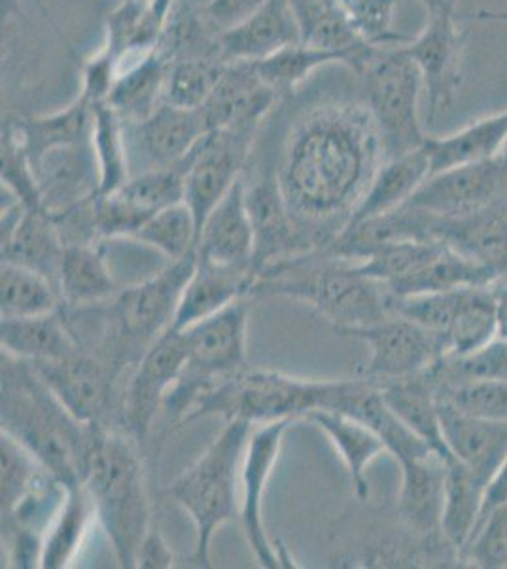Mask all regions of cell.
<instances>
[{
    "mask_svg": "<svg viewBox=\"0 0 507 569\" xmlns=\"http://www.w3.org/2000/svg\"><path fill=\"white\" fill-rule=\"evenodd\" d=\"M383 160L366 104H324L292 128L276 177L290 213L313 249L347 228Z\"/></svg>",
    "mask_w": 507,
    "mask_h": 569,
    "instance_id": "cell-1",
    "label": "cell"
},
{
    "mask_svg": "<svg viewBox=\"0 0 507 569\" xmlns=\"http://www.w3.org/2000/svg\"><path fill=\"white\" fill-rule=\"evenodd\" d=\"M2 431L64 485L84 479L93 426L77 420L31 362L2 353Z\"/></svg>",
    "mask_w": 507,
    "mask_h": 569,
    "instance_id": "cell-2",
    "label": "cell"
},
{
    "mask_svg": "<svg viewBox=\"0 0 507 569\" xmlns=\"http://www.w3.org/2000/svg\"><path fill=\"white\" fill-rule=\"evenodd\" d=\"M82 482L93 499L97 520L109 537L118 566L136 568L142 539L154 525L136 440L118 429L93 426Z\"/></svg>",
    "mask_w": 507,
    "mask_h": 569,
    "instance_id": "cell-3",
    "label": "cell"
},
{
    "mask_svg": "<svg viewBox=\"0 0 507 569\" xmlns=\"http://www.w3.org/2000/svg\"><path fill=\"white\" fill-rule=\"evenodd\" d=\"M252 295L303 300L329 319L337 332L377 323L392 313L385 283L359 276L353 262L335 259L322 249L265 268Z\"/></svg>",
    "mask_w": 507,
    "mask_h": 569,
    "instance_id": "cell-4",
    "label": "cell"
},
{
    "mask_svg": "<svg viewBox=\"0 0 507 569\" xmlns=\"http://www.w3.org/2000/svg\"><path fill=\"white\" fill-rule=\"evenodd\" d=\"M358 383L354 380H305L273 370L246 369L203 395L187 421L220 416L225 421L262 426L278 420L307 418L315 410H341ZM182 423V426H184Z\"/></svg>",
    "mask_w": 507,
    "mask_h": 569,
    "instance_id": "cell-5",
    "label": "cell"
},
{
    "mask_svg": "<svg viewBox=\"0 0 507 569\" xmlns=\"http://www.w3.org/2000/svg\"><path fill=\"white\" fill-rule=\"evenodd\" d=\"M252 429L251 421H225L200 460L168 488L169 498L190 515L195 526V547L187 558L192 568H212V537L220 526L239 518V482Z\"/></svg>",
    "mask_w": 507,
    "mask_h": 569,
    "instance_id": "cell-6",
    "label": "cell"
},
{
    "mask_svg": "<svg viewBox=\"0 0 507 569\" xmlns=\"http://www.w3.org/2000/svg\"><path fill=\"white\" fill-rule=\"evenodd\" d=\"M251 306L241 298L232 306L182 330L187 357L179 380L163 402L168 420L182 426L203 395L249 367L246 335Z\"/></svg>",
    "mask_w": 507,
    "mask_h": 569,
    "instance_id": "cell-7",
    "label": "cell"
},
{
    "mask_svg": "<svg viewBox=\"0 0 507 569\" xmlns=\"http://www.w3.org/2000/svg\"><path fill=\"white\" fill-rule=\"evenodd\" d=\"M366 109L372 117L385 160L420 149L428 133L420 123L423 74L404 44L381 48L372 63L359 72Z\"/></svg>",
    "mask_w": 507,
    "mask_h": 569,
    "instance_id": "cell-8",
    "label": "cell"
},
{
    "mask_svg": "<svg viewBox=\"0 0 507 569\" xmlns=\"http://www.w3.org/2000/svg\"><path fill=\"white\" fill-rule=\"evenodd\" d=\"M197 264V251L184 259L171 260L161 272L142 283L118 291L109 306L123 367L131 372L144 351L173 327L174 316L187 281Z\"/></svg>",
    "mask_w": 507,
    "mask_h": 569,
    "instance_id": "cell-9",
    "label": "cell"
},
{
    "mask_svg": "<svg viewBox=\"0 0 507 569\" xmlns=\"http://www.w3.org/2000/svg\"><path fill=\"white\" fill-rule=\"evenodd\" d=\"M190 154L168 168L141 171L129 177L114 192L97 196L93 201L97 238H133L154 214L184 201Z\"/></svg>",
    "mask_w": 507,
    "mask_h": 569,
    "instance_id": "cell-10",
    "label": "cell"
},
{
    "mask_svg": "<svg viewBox=\"0 0 507 569\" xmlns=\"http://www.w3.org/2000/svg\"><path fill=\"white\" fill-rule=\"evenodd\" d=\"M369 346V359L359 376L375 383L423 375L447 356V340L409 319L391 313L377 323L341 330Z\"/></svg>",
    "mask_w": 507,
    "mask_h": 569,
    "instance_id": "cell-11",
    "label": "cell"
},
{
    "mask_svg": "<svg viewBox=\"0 0 507 569\" xmlns=\"http://www.w3.org/2000/svg\"><path fill=\"white\" fill-rule=\"evenodd\" d=\"M187 343L182 330L169 329L144 351L131 370L120 399V426L136 442L149 437L155 416L186 362Z\"/></svg>",
    "mask_w": 507,
    "mask_h": 569,
    "instance_id": "cell-12",
    "label": "cell"
},
{
    "mask_svg": "<svg viewBox=\"0 0 507 569\" xmlns=\"http://www.w3.org/2000/svg\"><path fill=\"white\" fill-rule=\"evenodd\" d=\"M507 198V162L501 156L485 162L445 169L428 177L407 206L434 219H460L500 206Z\"/></svg>",
    "mask_w": 507,
    "mask_h": 569,
    "instance_id": "cell-13",
    "label": "cell"
},
{
    "mask_svg": "<svg viewBox=\"0 0 507 569\" xmlns=\"http://www.w3.org/2000/svg\"><path fill=\"white\" fill-rule=\"evenodd\" d=\"M31 365L77 420L109 427L112 416L120 415L122 395L116 391L120 375L95 353L80 348L61 361Z\"/></svg>",
    "mask_w": 507,
    "mask_h": 569,
    "instance_id": "cell-14",
    "label": "cell"
},
{
    "mask_svg": "<svg viewBox=\"0 0 507 569\" xmlns=\"http://www.w3.org/2000/svg\"><path fill=\"white\" fill-rule=\"evenodd\" d=\"M464 46L466 31L458 27L456 8L428 13L423 31L404 44L423 74L430 122L449 109L463 86Z\"/></svg>",
    "mask_w": 507,
    "mask_h": 569,
    "instance_id": "cell-15",
    "label": "cell"
},
{
    "mask_svg": "<svg viewBox=\"0 0 507 569\" xmlns=\"http://www.w3.org/2000/svg\"><path fill=\"white\" fill-rule=\"evenodd\" d=\"M256 130L212 131L192 150L186 169L184 201L197 228L244 176Z\"/></svg>",
    "mask_w": 507,
    "mask_h": 569,
    "instance_id": "cell-16",
    "label": "cell"
},
{
    "mask_svg": "<svg viewBox=\"0 0 507 569\" xmlns=\"http://www.w3.org/2000/svg\"><path fill=\"white\" fill-rule=\"evenodd\" d=\"M292 420L271 421L254 426L244 452L241 469V509L239 520L243 526L246 543L262 568H281L284 558L270 541L264 525V496L271 472L278 460L283 437Z\"/></svg>",
    "mask_w": 507,
    "mask_h": 569,
    "instance_id": "cell-17",
    "label": "cell"
},
{
    "mask_svg": "<svg viewBox=\"0 0 507 569\" xmlns=\"http://www.w3.org/2000/svg\"><path fill=\"white\" fill-rule=\"evenodd\" d=\"M244 196L256 240L254 268L257 276L276 262L315 251L290 213L276 168L267 166L251 177L244 173Z\"/></svg>",
    "mask_w": 507,
    "mask_h": 569,
    "instance_id": "cell-18",
    "label": "cell"
},
{
    "mask_svg": "<svg viewBox=\"0 0 507 569\" xmlns=\"http://www.w3.org/2000/svg\"><path fill=\"white\" fill-rule=\"evenodd\" d=\"M32 173L39 188L40 206L55 217L69 213L101 192L95 150L90 141L48 150L32 160Z\"/></svg>",
    "mask_w": 507,
    "mask_h": 569,
    "instance_id": "cell-19",
    "label": "cell"
},
{
    "mask_svg": "<svg viewBox=\"0 0 507 569\" xmlns=\"http://www.w3.org/2000/svg\"><path fill=\"white\" fill-rule=\"evenodd\" d=\"M63 252V236L52 214L42 208H27L16 196L7 206L2 203V260L42 273L59 291Z\"/></svg>",
    "mask_w": 507,
    "mask_h": 569,
    "instance_id": "cell-20",
    "label": "cell"
},
{
    "mask_svg": "<svg viewBox=\"0 0 507 569\" xmlns=\"http://www.w3.org/2000/svg\"><path fill=\"white\" fill-rule=\"evenodd\" d=\"M281 99L260 78L252 61L227 63L219 86L201 107L206 130H257L273 104Z\"/></svg>",
    "mask_w": 507,
    "mask_h": 569,
    "instance_id": "cell-21",
    "label": "cell"
},
{
    "mask_svg": "<svg viewBox=\"0 0 507 569\" xmlns=\"http://www.w3.org/2000/svg\"><path fill=\"white\" fill-rule=\"evenodd\" d=\"M257 272L252 266L220 264L197 254V264L187 281L173 330H186L254 292Z\"/></svg>",
    "mask_w": 507,
    "mask_h": 569,
    "instance_id": "cell-22",
    "label": "cell"
},
{
    "mask_svg": "<svg viewBox=\"0 0 507 569\" xmlns=\"http://www.w3.org/2000/svg\"><path fill=\"white\" fill-rule=\"evenodd\" d=\"M447 461L449 460H444L439 453L432 452L399 463L402 486L398 493V515L407 530L423 541H444L442 512Z\"/></svg>",
    "mask_w": 507,
    "mask_h": 569,
    "instance_id": "cell-23",
    "label": "cell"
},
{
    "mask_svg": "<svg viewBox=\"0 0 507 569\" xmlns=\"http://www.w3.org/2000/svg\"><path fill=\"white\" fill-rule=\"evenodd\" d=\"M302 40V27L290 0H265L249 20L220 34L219 50L225 63L260 61Z\"/></svg>",
    "mask_w": 507,
    "mask_h": 569,
    "instance_id": "cell-24",
    "label": "cell"
},
{
    "mask_svg": "<svg viewBox=\"0 0 507 569\" xmlns=\"http://www.w3.org/2000/svg\"><path fill=\"white\" fill-rule=\"evenodd\" d=\"M445 445L450 456L476 472L483 480H490L507 456V421H493L464 415L453 405L437 397Z\"/></svg>",
    "mask_w": 507,
    "mask_h": 569,
    "instance_id": "cell-25",
    "label": "cell"
},
{
    "mask_svg": "<svg viewBox=\"0 0 507 569\" xmlns=\"http://www.w3.org/2000/svg\"><path fill=\"white\" fill-rule=\"evenodd\" d=\"M254 247L256 240L246 208L243 176L206 217L201 228L197 254L220 264L254 268Z\"/></svg>",
    "mask_w": 507,
    "mask_h": 569,
    "instance_id": "cell-26",
    "label": "cell"
},
{
    "mask_svg": "<svg viewBox=\"0 0 507 569\" xmlns=\"http://www.w3.org/2000/svg\"><path fill=\"white\" fill-rule=\"evenodd\" d=\"M139 147L149 168H168L179 163L209 136L200 109H182L163 103L144 122L133 123ZM144 169V171H146Z\"/></svg>",
    "mask_w": 507,
    "mask_h": 569,
    "instance_id": "cell-27",
    "label": "cell"
},
{
    "mask_svg": "<svg viewBox=\"0 0 507 569\" xmlns=\"http://www.w3.org/2000/svg\"><path fill=\"white\" fill-rule=\"evenodd\" d=\"M437 238L501 278L507 272V213L504 203L460 219H437Z\"/></svg>",
    "mask_w": 507,
    "mask_h": 569,
    "instance_id": "cell-28",
    "label": "cell"
},
{
    "mask_svg": "<svg viewBox=\"0 0 507 569\" xmlns=\"http://www.w3.org/2000/svg\"><path fill=\"white\" fill-rule=\"evenodd\" d=\"M2 353L29 362L61 361L80 350L63 310L0 321Z\"/></svg>",
    "mask_w": 507,
    "mask_h": 569,
    "instance_id": "cell-29",
    "label": "cell"
},
{
    "mask_svg": "<svg viewBox=\"0 0 507 569\" xmlns=\"http://www.w3.org/2000/svg\"><path fill=\"white\" fill-rule=\"evenodd\" d=\"M428 177L430 160L424 144L407 154L383 160L367 187L366 194L359 200L358 208L354 209L347 227L402 208L412 200V196Z\"/></svg>",
    "mask_w": 507,
    "mask_h": 569,
    "instance_id": "cell-30",
    "label": "cell"
},
{
    "mask_svg": "<svg viewBox=\"0 0 507 569\" xmlns=\"http://www.w3.org/2000/svg\"><path fill=\"white\" fill-rule=\"evenodd\" d=\"M169 66L171 61L158 48L142 53L131 66L120 69L107 103L128 126L144 122L163 104Z\"/></svg>",
    "mask_w": 507,
    "mask_h": 569,
    "instance_id": "cell-31",
    "label": "cell"
},
{
    "mask_svg": "<svg viewBox=\"0 0 507 569\" xmlns=\"http://www.w3.org/2000/svg\"><path fill=\"white\" fill-rule=\"evenodd\" d=\"M507 144V110L479 118L463 130L444 137H426L424 150L430 160V176L445 169L485 162L501 156Z\"/></svg>",
    "mask_w": 507,
    "mask_h": 569,
    "instance_id": "cell-32",
    "label": "cell"
},
{
    "mask_svg": "<svg viewBox=\"0 0 507 569\" xmlns=\"http://www.w3.org/2000/svg\"><path fill=\"white\" fill-rule=\"evenodd\" d=\"M377 386L392 412L398 416L418 439H423L444 460L453 458L445 445L436 388L426 372Z\"/></svg>",
    "mask_w": 507,
    "mask_h": 569,
    "instance_id": "cell-33",
    "label": "cell"
},
{
    "mask_svg": "<svg viewBox=\"0 0 507 569\" xmlns=\"http://www.w3.org/2000/svg\"><path fill=\"white\" fill-rule=\"evenodd\" d=\"M322 429L329 442L337 448L341 460L347 467L348 477L353 482V490L359 501L369 498L366 471L373 460L386 452L385 442L379 435L367 427L364 421L337 410H315L305 418Z\"/></svg>",
    "mask_w": 507,
    "mask_h": 569,
    "instance_id": "cell-34",
    "label": "cell"
},
{
    "mask_svg": "<svg viewBox=\"0 0 507 569\" xmlns=\"http://www.w3.org/2000/svg\"><path fill=\"white\" fill-rule=\"evenodd\" d=\"M485 490L487 480L477 477L476 472L469 471L456 458L447 461L442 537L445 545L455 550L458 562L481 518Z\"/></svg>",
    "mask_w": 507,
    "mask_h": 569,
    "instance_id": "cell-35",
    "label": "cell"
},
{
    "mask_svg": "<svg viewBox=\"0 0 507 569\" xmlns=\"http://www.w3.org/2000/svg\"><path fill=\"white\" fill-rule=\"evenodd\" d=\"M95 243H67L61 270L59 295L67 308L99 305L116 297V281L110 273L103 246Z\"/></svg>",
    "mask_w": 507,
    "mask_h": 569,
    "instance_id": "cell-36",
    "label": "cell"
},
{
    "mask_svg": "<svg viewBox=\"0 0 507 569\" xmlns=\"http://www.w3.org/2000/svg\"><path fill=\"white\" fill-rule=\"evenodd\" d=\"M93 517L95 507L84 482L67 485L63 505L42 539L40 568H69V563L77 558L78 550L82 549Z\"/></svg>",
    "mask_w": 507,
    "mask_h": 569,
    "instance_id": "cell-37",
    "label": "cell"
},
{
    "mask_svg": "<svg viewBox=\"0 0 507 569\" xmlns=\"http://www.w3.org/2000/svg\"><path fill=\"white\" fill-rule=\"evenodd\" d=\"M16 128L32 162L48 150L90 141L93 104L84 96H78L69 107L45 117L26 118L16 122Z\"/></svg>",
    "mask_w": 507,
    "mask_h": 569,
    "instance_id": "cell-38",
    "label": "cell"
},
{
    "mask_svg": "<svg viewBox=\"0 0 507 569\" xmlns=\"http://www.w3.org/2000/svg\"><path fill=\"white\" fill-rule=\"evenodd\" d=\"M500 337L498 325V287H466L455 321L445 335L447 356H466Z\"/></svg>",
    "mask_w": 507,
    "mask_h": 569,
    "instance_id": "cell-39",
    "label": "cell"
},
{
    "mask_svg": "<svg viewBox=\"0 0 507 569\" xmlns=\"http://www.w3.org/2000/svg\"><path fill=\"white\" fill-rule=\"evenodd\" d=\"M63 306L58 287L42 273L2 260L0 268V318H32Z\"/></svg>",
    "mask_w": 507,
    "mask_h": 569,
    "instance_id": "cell-40",
    "label": "cell"
},
{
    "mask_svg": "<svg viewBox=\"0 0 507 569\" xmlns=\"http://www.w3.org/2000/svg\"><path fill=\"white\" fill-rule=\"evenodd\" d=\"M128 123L107 101L93 104V130L91 144L95 150L101 192L110 194L125 184L131 177L128 152Z\"/></svg>",
    "mask_w": 507,
    "mask_h": 569,
    "instance_id": "cell-41",
    "label": "cell"
},
{
    "mask_svg": "<svg viewBox=\"0 0 507 569\" xmlns=\"http://www.w3.org/2000/svg\"><path fill=\"white\" fill-rule=\"evenodd\" d=\"M225 67L227 63L220 53L173 59L169 66L163 103L182 109H201L219 86Z\"/></svg>",
    "mask_w": 507,
    "mask_h": 569,
    "instance_id": "cell-42",
    "label": "cell"
},
{
    "mask_svg": "<svg viewBox=\"0 0 507 569\" xmlns=\"http://www.w3.org/2000/svg\"><path fill=\"white\" fill-rule=\"evenodd\" d=\"M434 388H447L458 383L488 382L506 380L507 382V340L496 337L466 356H444L426 370Z\"/></svg>",
    "mask_w": 507,
    "mask_h": 569,
    "instance_id": "cell-43",
    "label": "cell"
},
{
    "mask_svg": "<svg viewBox=\"0 0 507 569\" xmlns=\"http://www.w3.org/2000/svg\"><path fill=\"white\" fill-rule=\"evenodd\" d=\"M335 61L343 63L339 53L322 50L307 42H297L260 61H252V66L265 84L273 88L278 96H284L302 84L303 80L313 74L318 67Z\"/></svg>",
    "mask_w": 507,
    "mask_h": 569,
    "instance_id": "cell-44",
    "label": "cell"
},
{
    "mask_svg": "<svg viewBox=\"0 0 507 569\" xmlns=\"http://www.w3.org/2000/svg\"><path fill=\"white\" fill-rule=\"evenodd\" d=\"M131 240L154 247L169 260H180L197 251L200 228L186 201H179L144 222Z\"/></svg>",
    "mask_w": 507,
    "mask_h": 569,
    "instance_id": "cell-45",
    "label": "cell"
},
{
    "mask_svg": "<svg viewBox=\"0 0 507 569\" xmlns=\"http://www.w3.org/2000/svg\"><path fill=\"white\" fill-rule=\"evenodd\" d=\"M398 0H337L341 12L345 13L354 31L377 48H392L409 42L404 34L394 31Z\"/></svg>",
    "mask_w": 507,
    "mask_h": 569,
    "instance_id": "cell-46",
    "label": "cell"
},
{
    "mask_svg": "<svg viewBox=\"0 0 507 569\" xmlns=\"http://www.w3.org/2000/svg\"><path fill=\"white\" fill-rule=\"evenodd\" d=\"M464 289L466 287L450 289V291L423 292L412 297H392L391 295V311L399 318L420 325L423 329L445 337L455 321Z\"/></svg>",
    "mask_w": 507,
    "mask_h": 569,
    "instance_id": "cell-47",
    "label": "cell"
},
{
    "mask_svg": "<svg viewBox=\"0 0 507 569\" xmlns=\"http://www.w3.org/2000/svg\"><path fill=\"white\" fill-rule=\"evenodd\" d=\"M439 399L449 402L464 415L476 416L483 420L507 421V382L458 383L447 388H436Z\"/></svg>",
    "mask_w": 507,
    "mask_h": 569,
    "instance_id": "cell-48",
    "label": "cell"
},
{
    "mask_svg": "<svg viewBox=\"0 0 507 569\" xmlns=\"http://www.w3.org/2000/svg\"><path fill=\"white\" fill-rule=\"evenodd\" d=\"M460 562L481 569L507 568V503L483 518Z\"/></svg>",
    "mask_w": 507,
    "mask_h": 569,
    "instance_id": "cell-49",
    "label": "cell"
},
{
    "mask_svg": "<svg viewBox=\"0 0 507 569\" xmlns=\"http://www.w3.org/2000/svg\"><path fill=\"white\" fill-rule=\"evenodd\" d=\"M120 66L114 58H110L109 53L104 52L103 48L85 59L84 67H82V93L91 104L103 103L107 101L112 91V86L116 82Z\"/></svg>",
    "mask_w": 507,
    "mask_h": 569,
    "instance_id": "cell-50",
    "label": "cell"
},
{
    "mask_svg": "<svg viewBox=\"0 0 507 569\" xmlns=\"http://www.w3.org/2000/svg\"><path fill=\"white\" fill-rule=\"evenodd\" d=\"M264 4L265 0H209L201 13L212 31L220 37L249 20Z\"/></svg>",
    "mask_w": 507,
    "mask_h": 569,
    "instance_id": "cell-51",
    "label": "cell"
},
{
    "mask_svg": "<svg viewBox=\"0 0 507 569\" xmlns=\"http://www.w3.org/2000/svg\"><path fill=\"white\" fill-rule=\"evenodd\" d=\"M174 566V555L169 547L165 537L161 533L160 526L152 525L146 536L142 539L141 549L136 555V568L141 569H168Z\"/></svg>",
    "mask_w": 507,
    "mask_h": 569,
    "instance_id": "cell-52",
    "label": "cell"
},
{
    "mask_svg": "<svg viewBox=\"0 0 507 569\" xmlns=\"http://www.w3.org/2000/svg\"><path fill=\"white\" fill-rule=\"evenodd\" d=\"M290 4L294 8V13L302 27V40L303 34L307 33L311 27L316 26L324 16L339 8L337 0H290Z\"/></svg>",
    "mask_w": 507,
    "mask_h": 569,
    "instance_id": "cell-53",
    "label": "cell"
},
{
    "mask_svg": "<svg viewBox=\"0 0 507 569\" xmlns=\"http://www.w3.org/2000/svg\"><path fill=\"white\" fill-rule=\"evenodd\" d=\"M507 503V456L501 461L500 467L496 469L495 475L488 480L485 499H483V511L479 522L487 517L488 512L495 511L501 505ZM477 522V526H479Z\"/></svg>",
    "mask_w": 507,
    "mask_h": 569,
    "instance_id": "cell-54",
    "label": "cell"
},
{
    "mask_svg": "<svg viewBox=\"0 0 507 569\" xmlns=\"http://www.w3.org/2000/svg\"><path fill=\"white\" fill-rule=\"evenodd\" d=\"M463 20L507 23V10H481V12L469 13V16H466Z\"/></svg>",
    "mask_w": 507,
    "mask_h": 569,
    "instance_id": "cell-55",
    "label": "cell"
},
{
    "mask_svg": "<svg viewBox=\"0 0 507 569\" xmlns=\"http://www.w3.org/2000/svg\"><path fill=\"white\" fill-rule=\"evenodd\" d=\"M498 325L500 337L507 340V284L498 287Z\"/></svg>",
    "mask_w": 507,
    "mask_h": 569,
    "instance_id": "cell-56",
    "label": "cell"
},
{
    "mask_svg": "<svg viewBox=\"0 0 507 569\" xmlns=\"http://www.w3.org/2000/svg\"><path fill=\"white\" fill-rule=\"evenodd\" d=\"M456 2L458 0H423V4L428 10V13L445 10V8H456Z\"/></svg>",
    "mask_w": 507,
    "mask_h": 569,
    "instance_id": "cell-57",
    "label": "cell"
},
{
    "mask_svg": "<svg viewBox=\"0 0 507 569\" xmlns=\"http://www.w3.org/2000/svg\"><path fill=\"white\" fill-rule=\"evenodd\" d=\"M501 158H504V160H506V162H507V144H506V149H504V152H501Z\"/></svg>",
    "mask_w": 507,
    "mask_h": 569,
    "instance_id": "cell-58",
    "label": "cell"
}]
</instances>
